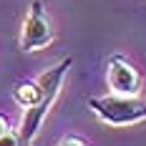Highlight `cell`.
<instances>
[{
	"mask_svg": "<svg viewBox=\"0 0 146 146\" xmlns=\"http://www.w3.org/2000/svg\"><path fill=\"white\" fill-rule=\"evenodd\" d=\"M88 106L103 123L116 129L146 121V101H141L139 96H121V93L93 96L88 98Z\"/></svg>",
	"mask_w": 146,
	"mask_h": 146,
	"instance_id": "cell-1",
	"label": "cell"
},
{
	"mask_svg": "<svg viewBox=\"0 0 146 146\" xmlns=\"http://www.w3.org/2000/svg\"><path fill=\"white\" fill-rule=\"evenodd\" d=\"M8 129H10V123H8V118H5V116H0V136H3V133L8 131Z\"/></svg>",
	"mask_w": 146,
	"mask_h": 146,
	"instance_id": "cell-7",
	"label": "cell"
},
{
	"mask_svg": "<svg viewBox=\"0 0 146 146\" xmlns=\"http://www.w3.org/2000/svg\"><path fill=\"white\" fill-rule=\"evenodd\" d=\"M106 78H108V88H111L113 93H121V96H139V91H141V73L136 71L123 56H111Z\"/></svg>",
	"mask_w": 146,
	"mask_h": 146,
	"instance_id": "cell-3",
	"label": "cell"
},
{
	"mask_svg": "<svg viewBox=\"0 0 146 146\" xmlns=\"http://www.w3.org/2000/svg\"><path fill=\"white\" fill-rule=\"evenodd\" d=\"M60 144L63 146H68V144H86V139H81V136H71V133H68V136H63V139H60Z\"/></svg>",
	"mask_w": 146,
	"mask_h": 146,
	"instance_id": "cell-6",
	"label": "cell"
},
{
	"mask_svg": "<svg viewBox=\"0 0 146 146\" xmlns=\"http://www.w3.org/2000/svg\"><path fill=\"white\" fill-rule=\"evenodd\" d=\"M18 144H20V141H18V133L10 131V129L0 136V146H18Z\"/></svg>",
	"mask_w": 146,
	"mask_h": 146,
	"instance_id": "cell-5",
	"label": "cell"
},
{
	"mask_svg": "<svg viewBox=\"0 0 146 146\" xmlns=\"http://www.w3.org/2000/svg\"><path fill=\"white\" fill-rule=\"evenodd\" d=\"M13 98H15V103H20L23 108H28V106H35V103L43 98V91L38 86V81H20V83H15V88H13Z\"/></svg>",
	"mask_w": 146,
	"mask_h": 146,
	"instance_id": "cell-4",
	"label": "cell"
},
{
	"mask_svg": "<svg viewBox=\"0 0 146 146\" xmlns=\"http://www.w3.org/2000/svg\"><path fill=\"white\" fill-rule=\"evenodd\" d=\"M50 43H53V28H50V20L45 15V8H43L40 0H33L28 15L23 20L20 48L25 53H33V50H40V48H45Z\"/></svg>",
	"mask_w": 146,
	"mask_h": 146,
	"instance_id": "cell-2",
	"label": "cell"
}]
</instances>
